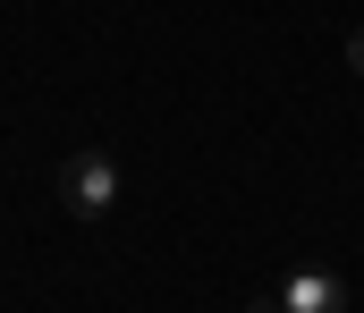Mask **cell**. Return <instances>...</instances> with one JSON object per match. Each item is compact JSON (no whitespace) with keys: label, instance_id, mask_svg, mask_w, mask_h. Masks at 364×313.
Here are the masks:
<instances>
[{"label":"cell","instance_id":"obj_1","mask_svg":"<svg viewBox=\"0 0 364 313\" xmlns=\"http://www.w3.org/2000/svg\"><path fill=\"white\" fill-rule=\"evenodd\" d=\"M60 204L85 212V220H110V204H119V161H110V153H68V170H60Z\"/></svg>","mask_w":364,"mask_h":313},{"label":"cell","instance_id":"obj_2","mask_svg":"<svg viewBox=\"0 0 364 313\" xmlns=\"http://www.w3.org/2000/svg\"><path fill=\"white\" fill-rule=\"evenodd\" d=\"M255 313H348V280L322 271V263H296V271H288Z\"/></svg>","mask_w":364,"mask_h":313},{"label":"cell","instance_id":"obj_3","mask_svg":"<svg viewBox=\"0 0 364 313\" xmlns=\"http://www.w3.org/2000/svg\"><path fill=\"white\" fill-rule=\"evenodd\" d=\"M348 68H356V77H364V34H356V43H348Z\"/></svg>","mask_w":364,"mask_h":313}]
</instances>
